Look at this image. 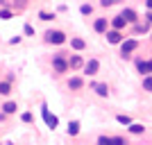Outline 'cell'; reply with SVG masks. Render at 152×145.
<instances>
[{"instance_id": "obj_23", "label": "cell", "mask_w": 152, "mask_h": 145, "mask_svg": "<svg viewBox=\"0 0 152 145\" xmlns=\"http://www.w3.org/2000/svg\"><path fill=\"white\" fill-rule=\"evenodd\" d=\"M143 91L152 93V75H143Z\"/></svg>"}, {"instance_id": "obj_5", "label": "cell", "mask_w": 152, "mask_h": 145, "mask_svg": "<svg viewBox=\"0 0 152 145\" xmlns=\"http://www.w3.org/2000/svg\"><path fill=\"white\" fill-rule=\"evenodd\" d=\"M41 116H43L45 125L50 127V129H57V125H59V118H57L55 114H50V111H48V104H45V102H41Z\"/></svg>"}, {"instance_id": "obj_20", "label": "cell", "mask_w": 152, "mask_h": 145, "mask_svg": "<svg viewBox=\"0 0 152 145\" xmlns=\"http://www.w3.org/2000/svg\"><path fill=\"white\" fill-rule=\"evenodd\" d=\"M116 122H121V125H132L134 120H132V116H127V114H118L116 116Z\"/></svg>"}, {"instance_id": "obj_2", "label": "cell", "mask_w": 152, "mask_h": 145, "mask_svg": "<svg viewBox=\"0 0 152 145\" xmlns=\"http://www.w3.org/2000/svg\"><path fill=\"white\" fill-rule=\"evenodd\" d=\"M43 41L48 45H64L68 41V36H66L64 30H45L43 32Z\"/></svg>"}, {"instance_id": "obj_25", "label": "cell", "mask_w": 152, "mask_h": 145, "mask_svg": "<svg viewBox=\"0 0 152 145\" xmlns=\"http://www.w3.org/2000/svg\"><path fill=\"white\" fill-rule=\"evenodd\" d=\"M95 143H98V145H111V136H104V134H100V136L95 138Z\"/></svg>"}, {"instance_id": "obj_14", "label": "cell", "mask_w": 152, "mask_h": 145, "mask_svg": "<svg viewBox=\"0 0 152 145\" xmlns=\"http://www.w3.org/2000/svg\"><path fill=\"white\" fill-rule=\"evenodd\" d=\"M0 109L5 111V114H9V116H14L16 111H18V102L16 100H5L2 104H0Z\"/></svg>"}, {"instance_id": "obj_32", "label": "cell", "mask_w": 152, "mask_h": 145, "mask_svg": "<svg viewBox=\"0 0 152 145\" xmlns=\"http://www.w3.org/2000/svg\"><path fill=\"white\" fill-rule=\"evenodd\" d=\"M5 79H9V82L14 84V79H16V75H14V73H7V75H5Z\"/></svg>"}, {"instance_id": "obj_21", "label": "cell", "mask_w": 152, "mask_h": 145, "mask_svg": "<svg viewBox=\"0 0 152 145\" xmlns=\"http://www.w3.org/2000/svg\"><path fill=\"white\" fill-rule=\"evenodd\" d=\"M80 14H82V16H91V14H93V5H91V2H84V5L80 7Z\"/></svg>"}, {"instance_id": "obj_16", "label": "cell", "mask_w": 152, "mask_h": 145, "mask_svg": "<svg viewBox=\"0 0 152 145\" xmlns=\"http://www.w3.org/2000/svg\"><path fill=\"white\" fill-rule=\"evenodd\" d=\"M134 66H136V73H141V75H150V63H148L145 59H136Z\"/></svg>"}, {"instance_id": "obj_33", "label": "cell", "mask_w": 152, "mask_h": 145, "mask_svg": "<svg viewBox=\"0 0 152 145\" xmlns=\"http://www.w3.org/2000/svg\"><path fill=\"white\" fill-rule=\"evenodd\" d=\"M145 7H148V9H152V0H145Z\"/></svg>"}, {"instance_id": "obj_11", "label": "cell", "mask_w": 152, "mask_h": 145, "mask_svg": "<svg viewBox=\"0 0 152 145\" xmlns=\"http://www.w3.org/2000/svg\"><path fill=\"white\" fill-rule=\"evenodd\" d=\"M82 132V122L80 120H68V127H66V134H68L70 138H75L77 134Z\"/></svg>"}, {"instance_id": "obj_8", "label": "cell", "mask_w": 152, "mask_h": 145, "mask_svg": "<svg viewBox=\"0 0 152 145\" xmlns=\"http://www.w3.org/2000/svg\"><path fill=\"white\" fill-rule=\"evenodd\" d=\"M66 86H68V91H73V93H80V91L84 88V77H80V75H73V77H68Z\"/></svg>"}, {"instance_id": "obj_1", "label": "cell", "mask_w": 152, "mask_h": 145, "mask_svg": "<svg viewBox=\"0 0 152 145\" xmlns=\"http://www.w3.org/2000/svg\"><path fill=\"white\" fill-rule=\"evenodd\" d=\"M52 73L55 75H64V73H68L70 70V66H68V52H64V50H59V52H55L52 55Z\"/></svg>"}, {"instance_id": "obj_36", "label": "cell", "mask_w": 152, "mask_h": 145, "mask_svg": "<svg viewBox=\"0 0 152 145\" xmlns=\"http://www.w3.org/2000/svg\"><path fill=\"white\" fill-rule=\"evenodd\" d=\"M5 145H16V143H14V141H7V143Z\"/></svg>"}, {"instance_id": "obj_7", "label": "cell", "mask_w": 152, "mask_h": 145, "mask_svg": "<svg viewBox=\"0 0 152 145\" xmlns=\"http://www.w3.org/2000/svg\"><path fill=\"white\" fill-rule=\"evenodd\" d=\"M89 88L98 95V98H109V84L107 82H91Z\"/></svg>"}, {"instance_id": "obj_22", "label": "cell", "mask_w": 152, "mask_h": 145, "mask_svg": "<svg viewBox=\"0 0 152 145\" xmlns=\"http://www.w3.org/2000/svg\"><path fill=\"white\" fill-rule=\"evenodd\" d=\"M0 18H2V20H9V18H14V12L9 9V7H2V9H0Z\"/></svg>"}, {"instance_id": "obj_12", "label": "cell", "mask_w": 152, "mask_h": 145, "mask_svg": "<svg viewBox=\"0 0 152 145\" xmlns=\"http://www.w3.org/2000/svg\"><path fill=\"white\" fill-rule=\"evenodd\" d=\"M109 23H111V27H114V30H125V27L129 25L123 14H118V16H114V18H109Z\"/></svg>"}, {"instance_id": "obj_30", "label": "cell", "mask_w": 152, "mask_h": 145, "mask_svg": "<svg viewBox=\"0 0 152 145\" xmlns=\"http://www.w3.org/2000/svg\"><path fill=\"white\" fill-rule=\"evenodd\" d=\"M145 23H150V25H152V9H148V14H145Z\"/></svg>"}, {"instance_id": "obj_27", "label": "cell", "mask_w": 152, "mask_h": 145, "mask_svg": "<svg viewBox=\"0 0 152 145\" xmlns=\"http://www.w3.org/2000/svg\"><path fill=\"white\" fill-rule=\"evenodd\" d=\"M123 0H100V2H98V5L100 7H114V5H121Z\"/></svg>"}, {"instance_id": "obj_19", "label": "cell", "mask_w": 152, "mask_h": 145, "mask_svg": "<svg viewBox=\"0 0 152 145\" xmlns=\"http://www.w3.org/2000/svg\"><path fill=\"white\" fill-rule=\"evenodd\" d=\"M12 93V82H9V79H0V95H9Z\"/></svg>"}, {"instance_id": "obj_15", "label": "cell", "mask_w": 152, "mask_h": 145, "mask_svg": "<svg viewBox=\"0 0 152 145\" xmlns=\"http://www.w3.org/2000/svg\"><path fill=\"white\" fill-rule=\"evenodd\" d=\"M70 48H73L75 52H84L86 50V41L80 39V36H70Z\"/></svg>"}, {"instance_id": "obj_13", "label": "cell", "mask_w": 152, "mask_h": 145, "mask_svg": "<svg viewBox=\"0 0 152 145\" xmlns=\"http://www.w3.org/2000/svg\"><path fill=\"white\" fill-rule=\"evenodd\" d=\"M123 16L127 18V23L129 25H134V23H139V14H136V9H132V7H123Z\"/></svg>"}, {"instance_id": "obj_9", "label": "cell", "mask_w": 152, "mask_h": 145, "mask_svg": "<svg viewBox=\"0 0 152 145\" xmlns=\"http://www.w3.org/2000/svg\"><path fill=\"white\" fill-rule=\"evenodd\" d=\"M109 27H111V23H109V18H104V16H100V18L93 20V32L95 34H107Z\"/></svg>"}, {"instance_id": "obj_17", "label": "cell", "mask_w": 152, "mask_h": 145, "mask_svg": "<svg viewBox=\"0 0 152 145\" xmlns=\"http://www.w3.org/2000/svg\"><path fill=\"white\" fill-rule=\"evenodd\" d=\"M127 132L134 134V136H141V134H145V125L143 122H132V125H127Z\"/></svg>"}, {"instance_id": "obj_34", "label": "cell", "mask_w": 152, "mask_h": 145, "mask_svg": "<svg viewBox=\"0 0 152 145\" xmlns=\"http://www.w3.org/2000/svg\"><path fill=\"white\" fill-rule=\"evenodd\" d=\"M148 63H150V75H152V59H148Z\"/></svg>"}, {"instance_id": "obj_28", "label": "cell", "mask_w": 152, "mask_h": 145, "mask_svg": "<svg viewBox=\"0 0 152 145\" xmlns=\"http://www.w3.org/2000/svg\"><path fill=\"white\" fill-rule=\"evenodd\" d=\"M23 34H25V36H34V27H32L30 23H25V25H23Z\"/></svg>"}, {"instance_id": "obj_31", "label": "cell", "mask_w": 152, "mask_h": 145, "mask_svg": "<svg viewBox=\"0 0 152 145\" xmlns=\"http://www.w3.org/2000/svg\"><path fill=\"white\" fill-rule=\"evenodd\" d=\"M7 118H9V114H5V111H2V109H0V122H5Z\"/></svg>"}, {"instance_id": "obj_38", "label": "cell", "mask_w": 152, "mask_h": 145, "mask_svg": "<svg viewBox=\"0 0 152 145\" xmlns=\"http://www.w3.org/2000/svg\"><path fill=\"white\" fill-rule=\"evenodd\" d=\"M150 39H152V34H150Z\"/></svg>"}, {"instance_id": "obj_24", "label": "cell", "mask_w": 152, "mask_h": 145, "mask_svg": "<svg viewBox=\"0 0 152 145\" xmlns=\"http://www.w3.org/2000/svg\"><path fill=\"white\" fill-rule=\"evenodd\" d=\"M20 122H25V125H32V122H34V116H32L30 111H23V114H20Z\"/></svg>"}, {"instance_id": "obj_26", "label": "cell", "mask_w": 152, "mask_h": 145, "mask_svg": "<svg viewBox=\"0 0 152 145\" xmlns=\"http://www.w3.org/2000/svg\"><path fill=\"white\" fill-rule=\"evenodd\" d=\"M111 145H129L125 136H111Z\"/></svg>"}, {"instance_id": "obj_39", "label": "cell", "mask_w": 152, "mask_h": 145, "mask_svg": "<svg viewBox=\"0 0 152 145\" xmlns=\"http://www.w3.org/2000/svg\"><path fill=\"white\" fill-rule=\"evenodd\" d=\"M95 145H98V143H95Z\"/></svg>"}, {"instance_id": "obj_10", "label": "cell", "mask_w": 152, "mask_h": 145, "mask_svg": "<svg viewBox=\"0 0 152 145\" xmlns=\"http://www.w3.org/2000/svg\"><path fill=\"white\" fill-rule=\"evenodd\" d=\"M84 57L82 55H68V66H70V70H82L84 68Z\"/></svg>"}, {"instance_id": "obj_4", "label": "cell", "mask_w": 152, "mask_h": 145, "mask_svg": "<svg viewBox=\"0 0 152 145\" xmlns=\"http://www.w3.org/2000/svg\"><path fill=\"white\" fill-rule=\"evenodd\" d=\"M82 73H84L86 77H95L98 73H100V59H95V57L86 59V63H84V68H82Z\"/></svg>"}, {"instance_id": "obj_18", "label": "cell", "mask_w": 152, "mask_h": 145, "mask_svg": "<svg viewBox=\"0 0 152 145\" xmlns=\"http://www.w3.org/2000/svg\"><path fill=\"white\" fill-rule=\"evenodd\" d=\"M55 18H57V14H55V12H48V9H39V20L48 23V20H55Z\"/></svg>"}, {"instance_id": "obj_35", "label": "cell", "mask_w": 152, "mask_h": 145, "mask_svg": "<svg viewBox=\"0 0 152 145\" xmlns=\"http://www.w3.org/2000/svg\"><path fill=\"white\" fill-rule=\"evenodd\" d=\"M0 5H2V7H7V0H0Z\"/></svg>"}, {"instance_id": "obj_29", "label": "cell", "mask_w": 152, "mask_h": 145, "mask_svg": "<svg viewBox=\"0 0 152 145\" xmlns=\"http://www.w3.org/2000/svg\"><path fill=\"white\" fill-rule=\"evenodd\" d=\"M20 41H23V36H14V39H9V45H18Z\"/></svg>"}, {"instance_id": "obj_37", "label": "cell", "mask_w": 152, "mask_h": 145, "mask_svg": "<svg viewBox=\"0 0 152 145\" xmlns=\"http://www.w3.org/2000/svg\"><path fill=\"white\" fill-rule=\"evenodd\" d=\"M0 145H5V143H0Z\"/></svg>"}, {"instance_id": "obj_3", "label": "cell", "mask_w": 152, "mask_h": 145, "mask_svg": "<svg viewBox=\"0 0 152 145\" xmlns=\"http://www.w3.org/2000/svg\"><path fill=\"white\" fill-rule=\"evenodd\" d=\"M136 50H139V41L136 39H125L121 43V57L123 59H129L132 52H136Z\"/></svg>"}, {"instance_id": "obj_6", "label": "cell", "mask_w": 152, "mask_h": 145, "mask_svg": "<svg viewBox=\"0 0 152 145\" xmlns=\"http://www.w3.org/2000/svg\"><path fill=\"white\" fill-rule=\"evenodd\" d=\"M104 36H107V43H111V45H121L123 41H125V34H123V30H114V27H109Z\"/></svg>"}]
</instances>
